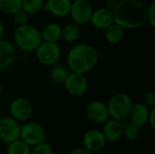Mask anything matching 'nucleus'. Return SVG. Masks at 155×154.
Masks as SVG:
<instances>
[{"instance_id": "obj_23", "label": "nucleus", "mask_w": 155, "mask_h": 154, "mask_svg": "<svg viewBox=\"0 0 155 154\" xmlns=\"http://www.w3.org/2000/svg\"><path fill=\"white\" fill-rule=\"evenodd\" d=\"M44 0H22V10L28 15H35L43 9Z\"/></svg>"}, {"instance_id": "obj_10", "label": "nucleus", "mask_w": 155, "mask_h": 154, "mask_svg": "<svg viewBox=\"0 0 155 154\" xmlns=\"http://www.w3.org/2000/svg\"><path fill=\"white\" fill-rule=\"evenodd\" d=\"M85 117L92 123L104 124L110 119L106 103L99 100L92 101L85 108Z\"/></svg>"}, {"instance_id": "obj_7", "label": "nucleus", "mask_w": 155, "mask_h": 154, "mask_svg": "<svg viewBox=\"0 0 155 154\" xmlns=\"http://www.w3.org/2000/svg\"><path fill=\"white\" fill-rule=\"evenodd\" d=\"M94 8L89 0L72 1L69 15L73 23L78 25H84L90 23Z\"/></svg>"}, {"instance_id": "obj_31", "label": "nucleus", "mask_w": 155, "mask_h": 154, "mask_svg": "<svg viewBox=\"0 0 155 154\" xmlns=\"http://www.w3.org/2000/svg\"><path fill=\"white\" fill-rule=\"evenodd\" d=\"M147 123L153 130H155V108L151 109Z\"/></svg>"}, {"instance_id": "obj_33", "label": "nucleus", "mask_w": 155, "mask_h": 154, "mask_svg": "<svg viewBox=\"0 0 155 154\" xmlns=\"http://www.w3.org/2000/svg\"><path fill=\"white\" fill-rule=\"evenodd\" d=\"M5 34V25L3 21L0 19V40L3 39V36Z\"/></svg>"}, {"instance_id": "obj_18", "label": "nucleus", "mask_w": 155, "mask_h": 154, "mask_svg": "<svg viewBox=\"0 0 155 154\" xmlns=\"http://www.w3.org/2000/svg\"><path fill=\"white\" fill-rule=\"evenodd\" d=\"M43 42L58 43L62 38V26L54 22L46 24L40 31Z\"/></svg>"}, {"instance_id": "obj_29", "label": "nucleus", "mask_w": 155, "mask_h": 154, "mask_svg": "<svg viewBox=\"0 0 155 154\" xmlns=\"http://www.w3.org/2000/svg\"><path fill=\"white\" fill-rule=\"evenodd\" d=\"M143 103L150 109L155 108V92L153 90L147 91L143 95Z\"/></svg>"}, {"instance_id": "obj_8", "label": "nucleus", "mask_w": 155, "mask_h": 154, "mask_svg": "<svg viewBox=\"0 0 155 154\" xmlns=\"http://www.w3.org/2000/svg\"><path fill=\"white\" fill-rule=\"evenodd\" d=\"M10 117L18 123L27 122L33 115L34 108L32 103L25 97H17L9 104Z\"/></svg>"}, {"instance_id": "obj_13", "label": "nucleus", "mask_w": 155, "mask_h": 154, "mask_svg": "<svg viewBox=\"0 0 155 154\" xmlns=\"http://www.w3.org/2000/svg\"><path fill=\"white\" fill-rule=\"evenodd\" d=\"M16 56V48L8 40H0V72L12 66Z\"/></svg>"}, {"instance_id": "obj_28", "label": "nucleus", "mask_w": 155, "mask_h": 154, "mask_svg": "<svg viewBox=\"0 0 155 154\" xmlns=\"http://www.w3.org/2000/svg\"><path fill=\"white\" fill-rule=\"evenodd\" d=\"M147 24L152 27H155V1H152L147 6Z\"/></svg>"}, {"instance_id": "obj_27", "label": "nucleus", "mask_w": 155, "mask_h": 154, "mask_svg": "<svg viewBox=\"0 0 155 154\" xmlns=\"http://www.w3.org/2000/svg\"><path fill=\"white\" fill-rule=\"evenodd\" d=\"M13 20H14V23L17 26L25 25L28 24L29 15L25 12H24L23 10H20V11H18V12H16L15 14L13 15Z\"/></svg>"}, {"instance_id": "obj_26", "label": "nucleus", "mask_w": 155, "mask_h": 154, "mask_svg": "<svg viewBox=\"0 0 155 154\" xmlns=\"http://www.w3.org/2000/svg\"><path fill=\"white\" fill-rule=\"evenodd\" d=\"M53 147L47 142H44L33 147V150H31V154H53Z\"/></svg>"}, {"instance_id": "obj_16", "label": "nucleus", "mask_w": 155, "mask_h": 154, "mask_svg": "<svg viewBox=\"0 0 155 154\" xmlns=\"http://www.w3.org/2000/svg\"><path fill=\"white\" fill-rule=\"evenodd\" d=\"M90 23L96 29L105 30L108 26L114 23V13L104 7L97 8L93 11Z\"/></svg>"}, {"instance_id": "obj_12", "label": "nucleus", "mask_w": 155, "mask_h": 154, "mask_svg": "<svg viewBox=\"0 0 155 154\" xmlns=\"http://www.w3.org/2000/svg\"><path fill=\"white\" fill-rule=\"evenodd\" d=\"M83 147L92 153L101 152L106 145V140L102 131L90 129L84 133L82 139Z\"/></svg>"}, {"instance_id": "obj_25", "label": "nucleus", "mask_w": 155, "mask_h": 154, "mask_svg": "<svg viewBox=\"0 0 155 154\" xmlns=\"http://www.w3.org/2000/svg\"><path fill=\"white\" fill-rule=\"evenodd\" d=\"M123 135H124V137L128 141H131V142L136 141L141 135V127L128 123L126 126H124Z\"/></svg>"}, {"instance_id": "obj_35", "label": "nucleus", "mask_w": 155, "mask_h": 154, "mask_svg": "<svg viewBox=\"0 0 155 154\" xmlns=\"http://www.w3.org/2000/svg\"><path fill=\"white\" fill-rule=\"evenodd\" d=\"M149 154H155L154 152H151V153H149Z\"/></svg>"}, {"instance_id": "obj_22", "label": "nucleus", "mask_w": 155, "mask_h": 154, "mask_svg": "<svg viewBox=\"0 0 155 154\" xmlns=\"http://www.w3.org/2000/svg\"><path fill=\"white\" fill-rule=\"evenodd\" d=\"M0 10L5 15H13L22 10V0H0Z\"/></svg>"}, {"instance_id": "obj_5", "label": "nucleus", "mask_w": 155, "mask_h": 154, "mask_svg": "<svg viewBox=\"0 0 155 154\" xmlns=\"http://www.w3.org/2000/svg\"><path fill=\"white\" fill-rule=\"evenodd\" d=\"M19 139L29 147H35L46 140V133L43 125L35 121H27L21 125Z\"/></svg>"}, {"instance_id": "obj_17", "label": "nucleus", "mask_w": 155, "mask_h": 154, "mask_svg": "<svg viewBox=\"0 0 155 154\" xmlns=\"http://www.w3.org/2000/svg\"><path fill=\"white\" fill-rule=\"evenodd\" d=\"M124 125L123 121H117L114 119H109L103 127L102 133L108 143L118 142L124 134Z\"/></svg>"}, {"instance_id": "obj_9", "label": "nucleus", "mask_w": 155, "mask_h": 154, "mask_svg": "<svg viewBox=\"0 0 155 154\" xmlns=\"http://www.w3.org/2000/svg\"><path fill=\"white\" fill-rule=\"evenodd\" d=\"M66 92L74 97L84 96L88 90V81L85 74L69 73L64 83Z\"/></svg>"}, {"instance_id": "obj_3", "label": "nucleus", "mask_w": 155, "mask_h": 154, "mask_svg": "<svg viewBox=\"0 0 155 154\" xmlns=\"http://www.w3.org/2000/svg\"><path fill=\"white\" fill-rule=\"evenodd\" d=\"M15 46L25 53L35 52L43 42L40 30L32 25L16 26L13 34Z\"/></svg>"}, {"instance_id": "obj_15", "label": "nucleus", "mask_w": 155, "mask_h": 154, "mask_svg": "<svg viewBox=\"0 0 155 154\" xmlns=\"http://www.w3.org/2000/svg\"><path fill=\"white\" fill-rule=\"evenodd\" d=\"M71 5V0H46L42 10L56 17H66L70 14Z\"/></svg>"}, {"instance_id": "obj_21", "label": "nucleus", "mask_w": 155, "mask_h": 154, "mask_svg": "<svg viewBox=\"0 0 155 154\" xmlns=\"http://www.w3.org/2000/svg\"><path fill=\"white\" fill-rule=\"evenodd\" d=\"M70 71L66 64H56L52 66L49 72L50 79L56 84H64L66 77L68 76Z\"/></svg>"}, {"instance_id": "obj_24", "label": "nucleus", "mask_w": 155, "mask_h": 154, "mask_svg": "<svg viewBox=\"0 0 155 154\" xmlns=\"http://www.w3.org/2000/svg\"><path fill=\"white\" fill-rule=\"evenodd\" d=\"M6 154H31V147L18 139L8 144Z\"/></svg>"}, {"instance_id": "obj_19", "label": "nucleus", "mask_w": 155, "mask_h": 154, "mask_svg": "<svg viewBox=\"0 0 155 154\" xmlns=\"http://www.w3.org/2000/svg\"><path fill=\"white\" fill-rule=\"evenodd\" d=\"M81 35V26L71 22L62 26V40L68 44L75 43Z\"/></svg>"}, {"instance_id": "obj_14", "label": "nucleus", "mask_w": 155, "mask_h": 154, "mask_svg": "<svg viewBox=\"0 0 155 154\" xmlns=\"http://www.w3.org/2000/svg\"><path fill=\"white\" fill-rule=\"evenodd\" d=\"M150 111L151 109L148 108L143 103H134L127 116L129 123L139 127L143 126L148 122Z\"/></svg>"}, {"instance_id": "obj_11", "label": "nucleus", "mask_w": 155, "mask_h": 154, "mask_svg": "<svg viewBox=\"0 0 155 154\" xmlns=\"http://www.w3.org/2000/svg\"><path fill=\"white\" fill-rule=\"evenodd\" d=\"M21 124L10 116L0 118V141L11 143L19 139Z\"/></svg>"}, {"instance_id": "obj_30", "label": "nucleus", "mask_w": 155, "mask_h": 154, "mask_svg": "<svg viewBox=\"0 0 155 154\" xmlns=\"http://www.w3.org/2000/svg\"><path fill=\"white\" fill-rule=\"evenodd\" d=\"M117 5H118V1H116V0H107L105 2V5L104 7L114 13L117 7Z\"/></svg>"}, {"instance_id": "obj_6", "label": "nucleus", "mask_w": 155, "mask_h": 154, "mask_svg": "<svg viewBox=\"0 0 155 154\" xmlns=\"http://www.w3.org/2000/svg\"><path fill=\"white\" fill-rule=\"evenodd\" d=\"M38 62L45 66H53L58 64L62 56V49L57 43L42 42L35 50Z\"/></svg>"}, {"instance_id": "obj_20", "label": "nucleus", "mask_w": 155, "mask_h": 154, "mask_svg": "<svg viewBox=\"0 0 155 154\" xmlns=\"http://www.w3.org/2000/svg\"><path fill=\"white\" fill-rule=\"evenodd\" d=\"M104 37L109 44H117L124 38V29L117 24L114 23L104 30Z\"/></svg>"}, {"instance_id": "obj_2", "label": "nucleus", "mask_w": 155, "mask_h": 154, "mask_svg": "<svg viewBox=\"0 0 155 154\" xmlns=\"http://www.w3.org/2000/svg\"><path fill=\"white\" fill-rule=\"evenodd\" d=\"M99 54L97 49L88 44H77L67 54L66 66L71 73L85 74L97 64Z\"/></svg>"}, {"instance_id": "obj_1", "label": "nucleus", "mask_w": 155, "mask_h": 154, "mask_svg": "<svg viewBox=\"0 0 155 154\" xmlns=\"http://www.w3.org/2000/svg\"><path fill=\"white\" fill-rule=\"evenodd\" d=\"M114 23L123 29H139L147 25V5L138 0H121L114 12Z\"/></svg>"}, {"instance_id": "obj_32", "label": "nucleus", "mask_w": 155, "mask_h": 154, "mask_svg": "<svg viewBox=\"0 0 155 154\" xmlns=\"http://www.w3.org/2000/svg\"><path fill=\"white\" fill-rule=\"evenodd\" d=\"M69 154H93L92 152H90L89 151H87L86 149H84L83 146L81 147H75L74 148Z\"/></svg>"}, {"instance_id": "obj_34", "label": "nucleus", "mask_w": 155, "mask_h": 154, "mask_svg": "<svg viewBox=\"0 0 155 154\" xmlns=\"http://www.w3.org/2000/svg\"><path fill=\"white\" fill-rule=\"evenodd\" d=\"M3 91H4V89H3V84L0 83V96H1L2 93H3Z\"/></svg>"}, {"instance_id": "obj_4", "label": "nucleus", "mask_w": 155, "mask_h": 154, "mask_svg": "<svg viewBox=\"0 0 155 154\" xmlns=\"http://www.w3.org/2000/svg\"><path fill=\"white\" fill-rule=\"evenodd\" d=\"M134 104L132 97L126 93H117L114 94L106 103L111 119L124 121Z\"/></svg>"}]
</instances>
